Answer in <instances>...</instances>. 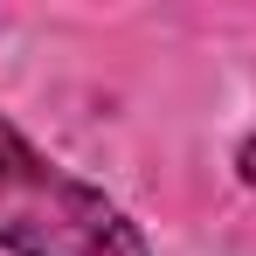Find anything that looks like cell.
I'll return each instance as SVG.
<instances>
[{"mask_svg":"<svg viewBox=\"0 0 256 256\" xmlns=\"http://www.w3.org/2000/svg\"><path fill=\"white\" fill-rule=\"evenodd\" d=\"M0 242L21 256H146V236L118 214V201L48 166L7 118H0Z\"/></svg>","mask_w":256,"mask_h":256,"instance_id":"obj_1","label":"cell"},{"mask_svg":"<svg viewBox=\"0 0 256 256\" xmlns=\"http://www.w3.org/2000/svg\"><path fill=\"white\" fill-rule=\"evenodd\" d=\"M242 180L256 187V138H250V152H242Z\"/></svg>","mask_w":256,"mask_h":256,"instance_id":"obj_2","label":"cell"}]
</instances>
